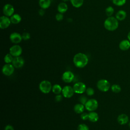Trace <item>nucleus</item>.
Wrapping results in <instances>:
<instances>
[{
	"label": "nucleus",
	"instance_id": "nucleus-1",
	"mask_svg": "<svg viewBox=\"0 0 130 130\" xmlns=\"http://www.w3.org/2000/svg\"><path fill=\"white\" fill-rule=\"evenodd\" d=\"M73 62L77 68H83L87 64L88 58L84 53L81 52L78 53L73 57Z\"/></svg>",
	"mask_w": 130,
	"mask_h": 130
},
{
	"label": "nucleus",
	"instance_id": "nucleus-2",
	"mask_svg": "<svg viewBox=\"0 0 130 130\" xmlns=\"http://www.w3.org/2000/svg\"><path fill=\"white\" fill-rule=\"evenodd\" d=\"M118 20L116 17L110 16L108 17L104 21V27L109 31H114L118 27Z\"/></svg>",
	"mask_w": 130,
	"mask_h": 130
},
{
	"label": "nucleus",
	"instance_id": "nucleus-3",
	"mask_svg": "<svg viewBox=\"0 0 130 130\" xmlns=\"http://www.w3.org/2000/svg\"><path fill=\"white\" fill-rule=\"evenodd\" d=\"M39 89L43 93H48L52 90V86L51 82L48 80H43L39 84Z\"/></svg>",
	"mask_w": 130,
	"mask_h": 130
},
{
	"label": "nucleus",
	"instance_id": "nucleus-4",
	"mask_svg": "<svg viewBox=\"0 0 130 130\" xmlns=\"http://www.w3.org/2000/svg\"><path fill=\"white\" fill-rule=\"evenodd\" d=\"M96 86L99 90L103 92H107L110 88L109 82L104 79L99 80L97 82Z\"/></svg>",
	"mask_w": 130,
	"mask_h": 130
},
{
	"label": "nucleus",
	"instance_id": "nucleus-5",
	"mask_svg": "<svg viewBox=\"0 0 130 130\" xmlns=\"http://www.w3.org/2000/svg\"><path fill=\"white\" fill-rule=\"evenodd\" d=\"M98 105V102L96 100L94 99H91L88 100L85 105V109L89 112L94 111L96 109H97Z\"/></svg>",
	"mask_w": 130,
	"mask_h": 130
},
{
	"label": "nucleus",
	"instance_id": "nucleus-6",
	"mask_svg": "<svg viewBox=\"0 0 130 130\" xmlns=\"http://www.w3.org/2000/svg\"><path fill=\"white\" fill-rule=\"evenodd\" d=\"M73 87L74 92L78 94H82L84 93L86 89V85L82 82H78L74 84Z\"/></svg>",
	"mask_w": 130,
	"mask_h": 130
},
{
	"label": "nucleus",
	"instance_id": "nucleus-7",
	"mask_svg": "<svg viewBox=\"0 0 130 130\" xmlns=\"http://www.w3.org/2000/svg\"><path fill=\"white\" fill-rule=\"evenodd\" d=\"M62 94L66 98H70L74 95L75 93L73 87L69 85H66L62 88Z\"/></svg>",
	"mask_w": 130,
	"mask_h": 130
},
{
	"label": "nucleus",
	"instance_id": "nucleus-8",
	"mask_svg": "<svg viewBox=\"0 0 130 130\" xmlns=\"http://www.w3.org/2000/svg\"><path fill=\"white\" fill-rule=\"evenodd\" d=\"M14 68L12 64L6 63L3 67L2 73L7 76H11L14 72Z\"/></svg>",
	"mask_w": 130,
	"mask_h": 130
},
{
	"label": "nucleus",
	"instance_id": "nucleus-9",
	"mask_svg": "<svg viewBox=\"0 0 130 130\" xmlns=\"http://www.w3.org/2000/svg\"><path fill=\"white\" fill-rule=\"evenodd\" d=\"M9 52L13 56L17 57L20 56L22 52V49L20 46L18 45H14L10 47Z\"/></svg>",
	"mask_w": 130,
	"mask_h": 130
},
{
	"label": "nucleus",
	"instance_id": "nucleus-10",
	"mask_svg": "<svg viewBox=\"0 0 130 130\" xmlns=\"http://www.w3.org/2000/svg\"><path fill=\"white\" fill-rule=\"evenodd\" d=\"M11 23L10 18L6 16H2L0 18V28L6 29L8 28Z\"/></svg>",
	"mask_w": 130,
	"mask_h": 130
},
{
	"label": "nucleus",
	"instance_id": "nucleus-11",
	"mask_svg": "<svg viewBox=\"0 0 130 130\" xmlns=\"http://www.w3.org/2000/svg\"><path fill=\"white\" fill-rule=\"evenodd\" d=\"M3 12L5 16L11 17L12 15H13V13L14 12V8L12 5L10 4H7L4 6L3 9Z\"/></svg>",
	"mask_w": 130,
	"mask_h": 130
},
{
	"label": "nucleus",
	"instance_id": "nucleus-12",
	"mask_svg": "<svg viewBox=\"0 0 130 130\" xmlns=\"http://www.w3.org/2000/svg\"><path fill=\"white\" fill-rule=\"evenodd\" d=\"M74 79V74L71 71H66L62 75V80L66 83H71Z\"/></svg>",
	"mask_w": 130,
	"mask_h": 130
},
{
	"label": "nucleus",
	"instance_id": "nucleus-13",
	"mask_svg": "<svg viewBox=\"0 0 130 130\" xmlns=\"http://www.w3.org/2000/svg\"><path fill=\"white\" fill-rule=\"evenodd\" d=\"M24 64V60L20 56L14 57V59L12 61V64L15 68H21L23 66Z\"/></svg>",
	"mask_w": 130,
	"mask_h": 130
},
{
	"label": "nucleus",
	"instance_id": "nucleus-14",
	"mask_svg": "<svg viewBox=\"0 0 130 130\" xmlns=\"http://www.w3.org/2000/svg\"><path fill=\"white\" fill-rule=\"evenodd\" d=\"M10 40L11 42L14 44H18L21 42L22 40V35L18 32H14L10 36Z\"/></svg>",
	"mask_w": 130,
	"mask_h": 130
},
{
	"label": "nucleus",
	"instance_id": "nucleus-15",
	"mask_svg": "<svg viewBox=\"0 0 130 130\" xmlns=\"http://www.w3.org/2000/svg\"><path fill=\"white\" fill-rule=\"evenodd\" d=\"M119 47L123 51L128 50L130 48V41L128 40H122L119 44Z\"/></svg>",
	"mask_w": 130,
	"mask_h": 130
},
{
	"label": "nucleus",
	"instance_id": "nucleus-16",
	"mask_svg": "<svg viewBox=\"0 0 130 130\" xmlns=\"http://www.w3.org/2000/svg\"><path fill=\"white\" fill-rule=\"evenodd\" d=\"M117 121L121 125L125 124L128 121V117L125 114H121L118 116Z\"/></svg>",
	"mask_w": 130,
	"mask_h": 130
},
{
	"label": "nucleus",
	"instance_id": "nucleus-17",
	"mask_svg": "<svg viewBox=\"0 0 130 130\" xmlns=\"http://www.w3.org/2000/svg\"><path fill=\"white\" fill-rule=\"evenodd\" d=\"M57 9L59 13L63 14L67 12L68 9V7L65 2H61L58 5Z\"/></svg>",
	"mask_w": 130,
	"mask_h": 130
},
{
	"label": "nucleus",
	"instance_id": "nucleus-18",
	"mask_svg": "<svg viewBox=\"0 0 130 130\" xmlns=\"http://www.w3.org/2000/svg\"><path fill=\"white\" fill-rule=\"evenodd\" d=\"M85 108V107L84 105L81 103H79L77 104L74 106V110L75 112V113L77 114H81L84 112Z\"/></svg>",
	"mask_w": 130,
	"mask_h": 130
},
{
	"label": "nucleus",
	"instance_id": "nucleus-19",
	"mask_svg": "<svg viewBox=\"0 0 130 130\" xmlns=\"http://www.w3.org/2000/svg\"><path fill=\"white\" fill-rule=\"evenodd\" d=\"M126 17V12L122 10L118 11L115 15V17L118 21H122L124 20Z\"/></svg>",
	"mask_w": 130,
	"mask_h": 130
},
{
	"label": "nucleus",
	"instance_id": "nucleus-20",
	"mask_svg": "<svg viewBox=\"0 0 130 130\" xmlns=\"http://www.w3.org/2000/svg\"><path fill=\"white\" fill-rule=\"evenodd\" d=\"M98 114L94 111H91L88 113V120L92 122H95L99 120Z\"/></svg>",
	"mask_w": 130,
	"mask_h": 130
},
{
	"label": "nucleus",
	"instance_id": "nucleus-21",
	"mask_svg": "<svg viewBox=\"0 0 130 130\" xmlns=\"http://www.w3.org/2000/svg\"><path fill=\"white\" fill-rule=\"evenodd\" d=\"M39 4L41 8L46 9L50 7L51 5V0H39Z\"/></svg>",
	"mask_w": 130,
	"mask_h": 130
},
{
	"label": "nucleus",
	"instance_id": "nucleus-22",
	"mask_svg": "<svg viewBox=\"0 0 130 130\" xmlns=\"http://www.w3.org/2000/svg\"><path fill=\"white\" fill-rule=\"evenodd\" d=\"M10 20L11 23L14 24L19 23L21 20V17L18 14H15L10 17Z\"/></svg>",
	"mask_w": 130,
	"mask_h": 130
},
{
	"label": "nucleus",
	"instance_id": "nucleus-23",
	"mask_svg": "<svg viewBox=\"0 0 130 130\" xmlns=\"http://www.w3.org/2000/svg\"><path fill=\"white\" fill-rule=\"evenodd\" d=\"M62 88H61V86L59 84H54L52 88V92L56 94H59L62 92Z\"/></svg>",
	"mask_w": 130,
	"mask_h": 130
},
{
	"label": "nucleus",
	"instance_id": "nucleus-24",
	"mask_svg": "<svg viewBox=\"0 0 130 130\" xmlns=\"http://www.w3.org/2000/svg\"><path fill=\"white\" fill-rule=\"evenodd\" d=\"M72 6L75 8H79L82 6L83 0H70Z\"/></svg>",
	"mask_w": 130,
	"mask_h": 130
},
{
	"label": "nucleus",
	"instance_id": "nucleus-25",
	"mask_svg": "<svg viewBox=\"0 0 130 130\" xmlns=\"http://www.w3.org/2000/svg\"><path fill=\"white\" fill-rule=\"evenodd\" d=\"M14 56H13L10 53L7 54L4 57V61L6 63H10L12 62L14 59Z\"/></svg>",
	"mask_w": 130,
	"mask_h": 130
},
{
	"label": "nucleus",
	"instance_id": "nucleus-26",
	"mask_svg": "<svg viewBox=\"0 0 130 130\" xmlns=\"http://www.w3.org/2000/svg\"><path fill=\"white\" fill-rule=\"evenodd\" d=\"M114 10L113 8L111 6L108 7L107 8H106V9L105 10L106 14L108 17L112 16V15L114 13Z\"/></svg>",
	"mask_w": 130,
	"mask_h": 130
},
{
	"label": "nucleus",
	"instance_id": "nucleus-27",
	"mask_svg": "<svg viewBox=\"0 0 130 130\" xmlns=\"http://www.w3.org/2000/svg\"><path fill=\"white\" fill-rule=\"evenodd\" d=\"M112 91L114 93H119L121 91V87L118 84H113L111 87Z\"/></svg>",
	"mask_w": 130,
	"mask_h": 130
},
{
	"label": "nucleus",
	"instance_id": "nucleus-28",
	"mask_svg": "<svg viewBox=\"0 0 130 130\" xmlns=\"http://www.w3.org/2000/svg\"><path fill=\"white\" fill-rule=\"evenodd\" d=\"M113 3L117 6H122L126 3V0H112Z\"/></svg>",
	"mask_w": 130,
	"mask_h": 130
},
{
	"label": "nucleus",
	"instance_id": "nucleus-29",
	"mask_svg": "<svg viewBox=\"0 0 130 130\" xmlns=\"http://www.w3.org/2000/svg\"><path fill=\"white\" fill-rule=\"evenodd\" d=\"M78 130H89V127L85 124H80L77 127Z\"/></svg>",
	"mask_w": 130,
	"mask_h": 130
},
{
	"label": "nucleus",
	"instance_id": "nucleus-30",
	"mask_svg": "<svg viewBox=\"0 0 130 130\" xmlns=\"http://www.w3.org/2000/svg\"><path fill=\"white\" fill-rule=\"evenodd\" d=\"M85 92H86L87 95H88L89 96H91L93 94H94V90L91 87H88V88H86Z\"/></svg>",
	"mask_w": 130,
	"mask_h": 130
},
{
	"label": "nucleus",
	"instance_id": "nucleus-31",
	"mask_svg": "<svg viewBox=\"0 0 130 130\" xmlns=\"http://www.w3.org/2000/svg\"><path fill=\"white\" fill-rule=\"evenodd\" d=\"M21 35H22V40H24L25 41L29 40L30 38V35L29 33H28L27 32H24Z\"/></svg>",
	"mask_w": 130,
	"mask_h": 130
},
{
	"label": "nucleus",
	"instance_id": "nucleus-32",
	"mask_svg": "<svg viewBox=\"0 0 130 130\" xmlns=\"http://www.w3.org/2000/svg\"><path fill=\"white\" fill-rule=\"evenodd\" d=\"M87 101H88L87 98L84 95H81L79 98V101H80V103H81L84 105H85V104Z\"/></svg>",
	"mask_w": 130,
	"mask_h": 130
},
{
	"label": "nucleus",
	"instance_id": "nucleus-33",
	"mask_svg": "<svg viewBox=\"0 0 130 130\" xmlns=\"http://www.w3.org/2000/svg\"><path fill=\"white\" fill-rule=\"evenodd\" d=\"M55 19L58 21H60L63 20V16L62 13H58L56 14L55 15Z\"/></svg>",
	"mask_w": 130,
	"mask_h": 130
},
{
	"label": "nucleus",
	"instance_id": "nucleus-34",
	"mask_svg": "<svg viewBox=\"0 0 130 130\" xmlns=\"http://www.w3.org/2000/svg\"><path fill=\"white\" fill-rule=\"evenodd\" d=\"M81 118L83 120H86L88 119V114L86 112H83L81 114Z\"/></svg>",
	"mask_w": 130,
	"mask_h": 130
},
{
	"label": "nucleus",
	"instance_id": "nucleus-35",
	"mask_svg": "<svg viewBox=\"0 0 130 130\" xmlns=\"http://www.w3.org/2000/svg\"><path fill=\"white\" fill-rule=\"evenodd\" d=\"M62 95H61L60 94H56V95L55 97V100L56 102H60L62 100Z\"/></svg>",
	"mask_w": 130,
	"mask_h": 130
},
{
	"label": "nucleus",
	"instance_id": "nucleus-36",
	"mask_svg": "<svg viewBox=\"0 0 130 130\" xmlns=\"http://www.w3.org/2000/svg\"><path fill=\"white\" fill-rule=\"evenodd\" d=\"M5 130H14V128L12 125L8 124L5 126Z\"/></svg>",
	"mask_w": 130,
	"mask_h": 130
},
{
	"label": "nucleus",
	"instance_id": "nucleus-37",
	"mask_svg": "<svg viewBox=\"0 0 130 130\" xmlns=\"http://www.w3.org/2000/svg\"><path fill=\"white\" fill-rule=\"evenodd\" d=\"M44 9H42V8H41V9L39 10V15H40V16H43V15H44V13H45V12H44Z\"/></svg>",
	"mask_w": 130,
	"mask_h": 130
},
{
	"label": "nucleus",
	"instance_id": "nucleus-38",
	"mask_svg": "<svg viewBox=\"0 0 130 130\" xmlns=\"http://www.w3.org/2000/svg\"><path fill=\"white\" fill-rule=\"evenodd\" d=\"M127 39L130 41V31H129V32L127 34Z\"/></svg>",
	"mask_w": 130,
	"mask_h": 130
},
{
	"label": "nucleus",
	"instance_id": "nucleus-39",
	"mask_svg": "<svg viewBox=\"0 0 130 130\" xmlns=\"http://www.w3.org/2000/svg\"><path fill=\"white\" fill-rule=\"evenodd\" d=\"M67 20H68V21H69V22H72V19L71 18H68Z\"/></svg>",
	"mask_w": 130,
	"mask_h": 130
},
{
	"label": "nucleus",
	"instance_id": "nucleus-40",
	"mask_svg": "<svg viewBox=\"0 0 130 130\" xmlns=\"http://www.w3.org/2000/svg\"><path fill=\"white\" fill-rule=\"evenodd\" d=\"M62 1H63V2H67V1H68L69 0H62Z\"/></svg>",
	"mask_w": 130,
	"mask_h": 130
},
{
	"label": "nucleus",
	"instance_id": "nucleus-41",
	"mask_svg": "<svg viewBox=\"0 0 130 130\" xmlns=\"http://www.w3.org/2000/svg\"><path fill=\"white\" fill-rule=\"evenodd\" d=\"M128 126H129V127H130V122H129V123H128Z\"/></svg>",
	"mask_w": 130,
	"mask_h": 130
}]
</instances>
